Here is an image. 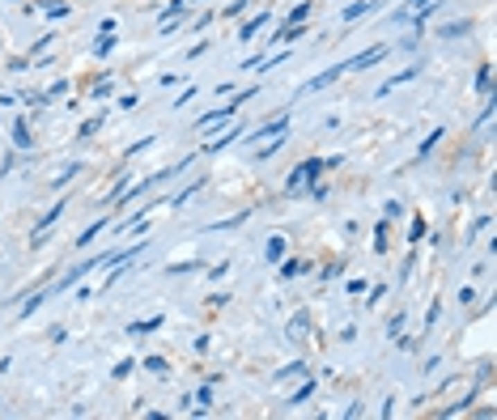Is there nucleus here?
<instances>
[{"instance_id":"dca6fc26","label":"nucleus","mask_w":497,"mask_h":420,"mask_svg":"<svg viewBox=\"0 0 497 420\" xmlns=\"http://www.w3.org/2000/svg\"><path fill=\"white\" fill-rule=\"evenodd\" d=\"M370 9H374V0H357V5H349V9H345V21H357V17H366Z\"/></svg>"},{"instance_id":"423d86ee","label":"nucleus","mask_w":497,"mask_h":420,"mask_svg":"<svg viewBox=\"0 0 497 420\" xmlns=\"http://www.w3.org/2000/svg\"><path fill=\"white\" fill-rule=\"evenodd\" d=\"M340 73H345V64H336V68H327V73H319V77H311L297 94H315V89H327L331 81H340Z\"/></svg>"},{"instance_id":"1a4fd4ad","label":"nucleus","mask_w":497,"mask_h":420,"mask_svg":"<svg viewBox=\"0 0 497 420\" xmlns=\"http://www.w3.org/2000/svg\"><path fill=\"white\" fill-rule=\"evenodd\" d=\"M417 73H421V68H417V64H412V68H404V73H395V77H391V81H383V85H378V98H383V94H391V89H395V85H404V81H412V77H417Z\"/></svg>"},{"instance_id":"0eeeda50","label":"nucleus","mask_w":497,"mask_h":420,"mask_svg":"<svg viewBox=\"0 0 497 420\" xmlns=\"http://www.w3.org/2000/svg\"><path fill=\"white\" fill-rule=\"evenodd\" d=\"M243 132H247L243 123H229V128H225V136H217V140H209V145H204V153H221L225 145H234V140H238Z\"/></svg>"},{"instance_id":"f257e3e1","label":"nucleus","mask_w":497,"mask_h":420,"mask_svg":"<svg viewBox=\"0 0 497 420\" xmlns=\"http://www.w3.org/2000/svg\"><path fill=\"white\" fill-rule=\"evenodd\" d=\"M327 170V157H306L302 166H297L293 174H289V179H285V195H302L315 179H319V174Z\"/></svg>"},{"instance_id":"72a5a7b5","label":"nucleus","mask_w":497,"mask_h":420,"mask_svg":"<svg viewBox=\"0 0 497 420\" xmlns=\"http://www.w3.org/2000/svg\"><path fill=\"white\" fill-rule=\"evenodd\" d=\"M340 272H345V259H336V263H327V268H323V280H331V276H340Z\"/></svg>"},{"instance_id":"c85d7f7f","label":"nucleus","mask_w":497,"mask_h":420,"mask_svg":"<svg viewBox=\"0 0 497 420\" xmlns=\"http://www.w3.org/2000/svg\"><path fill=\"white\" fill-rule=\"evenodd\" d=\"M132 369H137V361H132V357H128V361H119V365H115V369H111V378H128V374H132Z\"/></svg>"},{"instance_id":"2f4dec72","label":"nucleus","mask_w":497,"mask_h":420,"mask_svg":"<svg viewBox=\"0 0 497 420\" xmlns=\"http://www.w3.org/2000/svg\"><path fill=\"white\" fill-rule=\"evenodd\" d=\"M281 255H285V238H272L268 242V259H281Z\"/></svg>"},{"instance_id":"c756f323","label":"nucleus","mask_w":497,"mask_h":420,"mask_svg":"<svg viewBox=\"0 0 497 420\" xmlns=\"http://www.w3.org/2000/svg\"><path fill=\"white\" fill-rule=\"evenodd\" d=\"M311 391H315V382H302V387H297V391H293V395H289V403H302V399H306V395H311Z\"/></svg>"},{"instance_id":"aec40b11","label":"nucleus","mask_w":497,"mask_h":420,"mask_svg":"<svg viewBox=\"0 0 497 420\" xmlns=\"http://www.w3.org/2000/svg\"><path fill=\"white\" fill-rule=\"evenodd\" d=\"M145 369H149V374H157V378H166V374H171L166 357H149V361H145Z\"/></svg>"},{"instance_id":"7ed1b4c3","label":"nucleus","mask_w":497,"mask_h":420,"mask_svg":"<svg viewBox=\"0 0 497 420\" xmlns=\"http://www.w3.org/2000/svg\"><path fill=\"white\" fill-rule=\"evenodd\" d=\"M383 55H391V43H374L370 51H361V55H353L349 64H345V73H361V68H374Z\"/></svg>"},{"instance_id":"2eb2a0df","label":"nucleus","mask_w":497,"mask_h":420,"mask_svg":"<svg viewBox=\"0 0 497 420\" xmlns=\"http://www.w3.org/2000/svg\"><path fill=\"white\" fill-rule=\"evenodd\" d=\"M438 145H442V128H434V136H425V140H421V149H417V157H429V153H434Z\"/></svg>"},{"instance_id":"393cba45","label":"nucleus","mask_w":497,"mask_h":420,"mask_svg":"<svg viewBox=\"0 0 497 420\" xmlns=\"http://www.w3.org/2000/svg\"><path fill=\"white\" fill-rule=\"evenodd\" d=\"M209 403H213V391H209V387H200V391H195V412H204Z\"/></svg>"},{"instance_id":"bb28decb","label":"nucleus","mask_w":497,"mask_h":420,"mask_svg":"<svg viewBox=\"0 0 497 420\" xmlns=\"http://www.w3.org/2000/svg\"><path fill=\"white\" fill-rule=\"evenodd\" d=\"M64 94H69V81H55V85H51L47 94H39V98L47 102V98H64Z\"/></svg>"},{"instance_id":"a878e982","label":"nucleus","mask_w":497,"mask_h":420,"mask_svg":"<svg viewBox=\"0 0 497 420\" xmlns=\"http://www.w3.org/2000/svg\"><path fill=\"white\" fill-rule=\"evenodd\" d=\"M111 85H115V81H111V77H103V81H98V85L89 89V98H107V94H111Z\"/></svg>"},{"instance_id":"6e6552de","label":"nucleus","mask_w":497,"mask_h":420,"mask_svg":"<svg viewBox=\"0 0 497 420\" xmlns=\"http://www.w3.org/2000/svg\"><path fill=\"white\" fill-rule=\"evenodd\" d=\"M285 335H289L293 344L306 340V335H311V314H297V319H289V331H285Z\"/></svg>"},{"instance_id":"cd10ccee","label":"nucleus","mask_w":497,"mask_h":420,"mask_svg":"<svg viewBox=\"0 0 497 420\" xmlns=\"http://www.w3.org/2000/svg\"><path fill=\"white\" fill-rule=\"evenodd\" d=\"M387 234H391V229H387V221H383V225L374 229V251H387Z\"/></svg>"},{"instance_id":"20e7f679","label":"nucleus","mask_w":497,"mask_h":420,"mask_svg":"<svg viewBox=\"0 0 497 420\" xmlns=\"http://www.w3.org/2000/svg\"><path fill=\"white\" fill-rule=\"evenodd\" d=\"M285 128H289V111H281V115L268 119V123H259V128L247 136V145H255V140H263V136H285Z\"/></svg>"},{"instance_id":"f704fd0d","label":"nucleus","mask_w":497,"mask_h":420,"mask_svg":"<svg viewBox=\"0 0 497 420\" xmlns=\"http://www.w3.org/2000/svg\"><path fill=\"white\" fill-rule=\"evenodd\" d=\"M247 5H251V0H234V5H225V17H238Z\"/></svg>"},{"instance_id":"f03ea898","label":"nucleus","mask_w":497,"mask_h":420,"mask_svg":"<svg viewBox=\"0 0 497 420\" xmlns=\"http://www.w3.org/2000/svg\"><path fill=\"white\" fill-rule=\"evenodd\" d=\"M247 98H255V89L251 94H243V98H229V107H217V111H209V115H200V119H195V132H209V128H217V123H225L229 115H234L238 107H243V102Z\"/></svg>"},{"instance_id":"7c9ffc66","label":"nucleus","mask_w":497,"mask_h":420,"mask_svg":"<svg viewBox=\"0 0 497 420\" xmlns=\"http://www.w3.org/2000/svg\"><path fill=\"white\" fill-rule=\"evenodd\" d=\"M425 238V217H412V234H408V242H421Z\"/></svg>"},{"instance_id":"412c9836","label":"nucleus","mask_w":497,"mask_h":420,"mask_svg":"<svg viewBox=\"0 0 497 420\" xmlns=\"http://www.w3.org/2000/svg\"><path fill=\"white\" fill-rule=\"evenodd\" d=\"M43 13H47V17H69V5H64V0H47Z\"/></svg>"},{"instance_id":"f8f14e48","label":"nucleus","mask_w":497,"mask_h":420,"mask_svg":"<svg viewBox=\"0 0 497 420\" xmlns=\"http://www.w3.org/2000/svg\"><path fill=\"white\" fill-rule=\"evenodd\" d=\"M30 140H35V136H30V123L17 119V123H13V145H17V149H30Z\"/></svg>"},{"instance_id":"a211bd4d","label":"nucleus","mask_w":497,"mask_h":420,"mask_svg":"<svg viewBox=\"0 0 497 420\" xmlns=\"http://www.w3.org/2000/svg\"><path fill=\"white\" fill-rule=\"evenodd\" d=\"M489 81H493V64H480V73H476V89L489 98Z\"/></svg>"},{"instance_id":"9d476101","label":"nucleus","mask_w":497,"mask_h":420,"mask_svg":"<svg viewBox=\"0 0 497 420\" xmlns=\"http://www.w3.org/2000/svg\"><path fill=\"white\" fill-rule=\"evenodd\" d=\"M425 5H438V0H404V5L391 13V21H404V17H412L417 9H425Z\"/></svg>"},{"instance_id":"f3484780","label":"nucleus","mask_w":497,"mask_h":420,"mask_svg":"<svg viewBox=\"0 0 497 420\" xmlns=\"http://www.w3.org/2000/svg\"><path fill=\"white\" fill-rule=\"evenodd\" d=\"M162 327V314H157V319H141V323H132L128 327V335H145V331H157Z\"/></svg>"},{"instance_id":"4468645a","label":"nucleus","mask_w":497,"mask_h":420,"mask_svg":"<svg viewBox=\"0 0 497 420\" xmlns=\"http://www.w3.org/2000/svg\"><path fill=\"white\" fill-rule=\"evenodd\" d=\"M306 268H311L306 259H285V263H281V276H285V280H293V276H302Z\"/></svg>"},{"instance_id":"39448f33","label":"nucleus","mask_w":497,"mask_h":420,"mask_svg":"<svg viewBox=\"0 0 497 420\" xmlns=\"http://www.w3.org/2000/svg\"><path fill=\"white\" fill-rule=\"evenodd\" d=\"M64 208H69V204H64V200H60L55 208H47V213L39 217V225H35V242H47V229H51V225H55V221L64 217Z\"/></svg>"},{"instance_id":"ddd939ff","label":"nucleus","mask_w":497,"mask_h":420,"mask_svg":"<svg viewBox=\"0 0 497 420\" xmlns=\"http://www.w3.org/2000/svg\"><path fill=\"white\" fill-rule=\"evenodd\" d=\"M306 374H311V365H306L302 357H297V361H289L285 369H277V378H306Z\"/></svg>"},{"instance_id":"5701e85b","label":"nucleus","mask_w":497,"mask_h":420,"mask_svg":"<svg viewBox=\"0 0 497 420\" xmlns=\"http://www.w3.org/2000/svg\"><path fill=\"white\" fill-rule=\"evenodd\" d=\"M111 47H115V34H103V43H98V47H94V55H98V60H103V55H111Z\"/></svg>"},{"instance_id":"6ab92c4d","label":"nucleus","mask_w":497,"mask_h":420,"mask_svg":"<svg viewBox=\"0 0 497 420\" xmlns=\"http://www.w3.org/2000/svg\"><path fill=\"white\" fill-rule=\"evenodd\" d=\"M98 128H103V115H94V119H85V123H81V132H77V140H89V136H94Z\"/></svg>"},{"instance_id":"473e14b6","label":"nucleus","mask_w":497,"mask_h":420,"mask_svg":"<svg viewBox=\"0 0 497 420\" xmlns=\"http://www.w3.org/2000/svg\"><path fill=\"white\" fill-rule=\"evenodd\" d=\"M39 306H43V293H35V297H30V301H26V306H21V319H26V314H35V310H39Z\"/></svg>"},{"instance_id":"4be33fe9","label":"nucleus","mask_w":497,"mask_h":420,"mask_svg":"<svg viewBox=\"0 0 497 420\" xmlns=\"http://www.w3.org/2000/svg\"><path fill=\"white\" fill-rule=\"evenodd\" d=\"M103 225H107V217H103V221H94V225H89L85 234H77V247H89V242H94V234L103 229Z\"/></svg>"},{"instance_id":"b1692460","label":"nucleus","mask_w":497,"mask_h":420,"mask_svg":"<svg viewBox=\"0 0 497 420\" xmlns=\"http://www.w3.org/2000/svg\"><path fill=\"white\" fill-rule=\"evenodd\" d=\"M306 17H311V0H306V5H297V9L289 13V21H293V26H302Z\"/></svg>"},{"instance_id":"9b49d317","label":"nucleus","mask_w":497,"mask_h":420,"mask_svg":"<svg viewBox=\"0 0 497 420\" xmlns=\"http://www.w3.org/2000/svg\"><path fill=\"white\" fill-rule=\"evenodd\" d=\"M263 26H268V9H263V13H259V17H251V21H247V26H243V30H238V39H243V43H247V39H255V34H259V30H263Z\"/></svg>"}]
</instances>
